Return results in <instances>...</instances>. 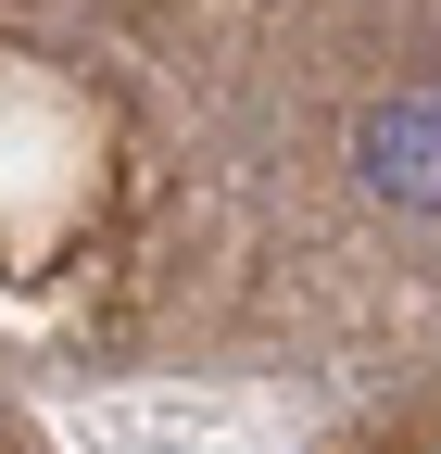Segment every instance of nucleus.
I'll return each instance as SVG.
<instances>
[{
  "label": "nucleus",
  "mask_w": 441,
  "mask_h": 454,
  "mask_svg": "<svg viewBox=\"0 0 441 454\" xmlns=\"http://www.w3.org/2000/svg\"><path fill=\"white\" fill-rule=\"evenodd\" d=\"M353 164H366L378 202L441 215V101H366L353 114Z\"/></svg>",
  "instance_id": "1"
}]
</instances>
